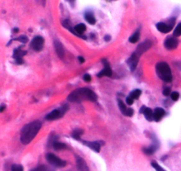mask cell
I'll use <instances>...</instances> for the list:
<instances>
[{
	"instance_id": "cell-1",
	"label": "cell",
	"mask_w": 181,
	"mask_h": 171,
	"mask_svg": "<svg viewBox=\"0 0 181 171\" xmlns=\"http://www.w3.org/2000/svg\"><path fill=\"white\" fill-rule=\"evenodd\" d=\"M41 126L42 124L39 121H34L24 126L20 131V142L23 145L29 144L39 132Z\"/></svg>"
},
{
	"instance_id": "cell-2",
	"label": "cell",
	"mask_w": 181,
	"mask_h": 171,
	"mask_svg": "<svg viewBox=\"0 0 181 171\" xmlns=\"http://www.w3.org/2000/svg\"><path fill=\"white\" fill-rule=\"evenodd\" d=\"M67 99L71 102H81L84 100L96 101L97 96L94 91L88 88H80L71 92Z\"/></svg>"
},
{
	"instance_id": "cell-3",
	"label": "cell",
	"mask_w": 181,
	"mask_h": 171,
	"mask_svg": "<svg viewBox=\"0 0 181 171\" xmlns=\"http://www.w3.org/2000/svg\"><path fill=\"white\" fill-rule=\"evenodd\" d=\"M156 74H157L160 79H162L164 82H167V83H170L172 81L171 71H170V67L167 63H157L156 66Z\"/></svg>"
},
{
	"instance_id": "cell-4",
	"label": "cell",
	"mask_w": 181,
	"mask_h": 171,
	"mask_svg": "<svg viewBox=\"0 0 181 171\" xmlns=\"http://www.w3.org/2000/svg\"><path fill=\"white\" fill-rule=\"evenodd\" d=\"M46 160H48V162L51 165L57 167V168H63L66 165V162L64 161L61 159H59L56 155L53 154H46Z\"/></svg>"
},
{
	"instance_id": "cell-5",
	"label": "cell",
	"mask_w": 181,
	"mask_h": 171,
	"mask_svg": "<svg viewBox=\"0 0 181 171\" xmlns=\"http://www.w3.org/2000/svg\"><path fill=\"white\" fill-rule=\"evenodd\" d=\"M44 45V39L42 36H35L31 42V48L35 51H40L43 50V47Z\"/></svg>"
},
{
	"instance_id": "cell-6",
	"label": "cell",
	"mask_w": 181,
	"mask_h": 171,
	"mask_svg": "<svg viewBox=\"0 0 181 171\" xmlns=\"http://www.w3.org/2000/svg\"><path fill=\"white\" fill-rule=\"evenodd\" d=\"M151 46H152V42H151V41L150 40L144 41L143 43H142L141 45H138V47H137V49H136L135 51V53H137L139 56H141V55H142L144 52H146L149 48H151Z\"/></svg>"
},
{
	"instance_id": "cell-7",
	"label": "cell",
	"mask_w": 181,
	"mask_h": 171,
	"mask_svg": "<svg viewBox=\"0 0 181 171\" xmlns=\"http://www.w3.org/2000/svg\"><path fill=\"white\" fill-rule=\"evenodd\" d=\"M178 45H179V40L176 38V36H170V37L166 38V40L164 42V46L168 50L175 49V48H177Z\"/></svg>"
},
{
	"instance_id": "cell-8",
	"label": "cell",
	"mask_w": 181,
	"mask_h": 171,
	"mask_svg": "<svg viewBox=\"0 0 181 171\" xmlns=\"http://www.w3.org/2000/svg\"><path fill=\"white\" fill-rule=\"evenodd\" d=\"M174 21H175V20L172 19V21H171L170 25L164 22L157 23L156 24V29H158L160 32H162V33H169L171 30V29H172L173 25H174Z\"/></svg>"
},
{
	"instance_id": "cell-9",
	"label": "cell",
	"mask_w": 181,
	"mask_h": 171,
	"mask_svg": "<svg viewBox=\"0 0 181 171\" xmlns=\"http://www.w3.org/2000/svg\"><path fill=\"white\" fill-rule=\"evenodd\" d=\"M65 113V109L63 110L62 108L60 109H55L52 112H51L49 114H47L46 116V120L47 121H54L58 119L59 117H61L63 114Z\"/></svg>"
},
{
	"instance_id": "cell-10",
	"label": "cell",
	"mask_w": 181,
	"mask_h": 171,
	"mask_svg": "<svg viewBox=\"0 0 181 171\" xmlns=\"http://www.w3.org/2000/svg\"><path fill=\"white\" fill-rule=\"evenodd\" d=\"M139 57H140V56H139L137 53L134 52V53L128 59L127 64H128V66H129V68H130L131 71L135 70L136 67H137V65H138V62H139Z\"/></svg>"
},
{
	"instance_id": "cell-11",
	"label": "cell",
	"mask_w": 181,
	"mask_h": 171,
	"mask_svg": "<svg viewBox=\"0 0 181 171\" xmlns=\"http://www.w3.org/2000/svg\"><path fill=\"white\" fill-rule=\"evenodd\" d=\"M118 102H119V110H120V112H121L122 114H124V115H125V116H133V109L127 108L126 106L123 103V101L120 100V99L118 100Z\"/></svg>"
},
{
	"instance_id": "cell-12",
	"label": "cell",
	"mask_w": 181,
	"mask_h": 171,
	"mask_svg": "<svg viewBox=\"0 0 181 171\" xmlns=\"http://www.w3.org/2000/svg\"><path fill=\"white\" fill-rule=\"evenodd\" d=\"M103 61V65H104V68L102 69V71L97 74L98 77H102V76H111L112 74V71H111V69L109 65V63L106 61V60H102Z\"/></svg>"
},
{
	"instance_id": "cell-13",
	"label": "cell",
	"mask_w": 181,
	"mask_h": 171,
	"mask_svg": "<svg viewBox=\"0 0 181 171\" xmlns=\"http://www.w3.org/2000/svg\"><path fill=\"white\" fill-rule=\"evenodd\" d=\"M76 166H77L78 171H89V169L87 165L86 161L80 157L76 158Z\"/></svg>"
},
{
	"instance_id": "cell-14",
	"label": "cell",
	"mask_w": 181,
	"mask_h": 171,
	"mask_svg": "<svg viewBox=\"0 0 181 171\" xmlns=\"http://www.w3.org/2000/svg\"><path fill=\"white\" fill-rule=\"evenodd\" d=\"M140 113L144 114V115H145V118H146L147 121H151L154 120V112H153L150 108L143 107L141 108V110H140Z\"/></svg>"
},
{
	"instance_id": "cell-15",
	"label": "cell",
	"mask_w": 181,
	"mask_h": 171,
	"mask_svg": "<svg viewBox=\"0 0 181 171\" xmlns=\"http://www.w3.org/2000/svg\"><path fill=\"white\" fill-rule=\"evenodd\" d=\"M54 45H55V50H56V52L58 55L59 58H64L65 56V51H64V47H63L62 44L59 42L58 40L54 41Z\"/></svg>"
},
{
	"instance_id": "cell-16",
	"label": "cell",
	"mask_w": 181,
	"mask_h": 171,
	"mask_svg": "<svg viewBox=\"0 0 181 171\" xmlns=\"http://www.w3.org/2000/svg\"><path fill=\"white\" fill-rule=\"evenodd\" d=\"M83 144L88 145V147L92 150H94L96 153H99L100 152V149H101V145L99 141H95V142H88V141H83Z\"/></svg>"
},
{
	"instance_id": "cell-17",
	"label": "cell",
	"mask_w": 181,
	"mask_h": 171,
	"mask_svg": "<svg viewBox=\"0 0 181 171\" xmlns=\"http://www.w3.org/2000/svg\"><path fill=\"white\" fill-rule=\"evenodd\" d=\"M164 114H165V111H164V109L160 108V107L156 108L155 111H154V121H159L163 118V116H164Z\"/></svg>"
},
{
	"instance_id": "cell-18",
	"label": "cell",
	"mask_w": 181,
	"mask_h": 171,
	"mask_svg": "<svg viewBox=\"0 0 181 171\" xmlns=\"http://www.w3.org/2000/svg\"><path fill=\"white\" fill-rule=\"evenodd\" d=\"M26 53H27V52L25 51H21L20 49H17L16 51H14V53H13V57L15 58L16 61H17L19 64H22L23 59L21 58H22Z\"/></svg>"
},
{
	"instance_id": "cell-19",
	"label": "cell",
	"mask_w": 181,
	"mask_h": 171,
	"mask_svg": "<svg viewBox=\"0 0 181 171\" xmlns=\"http://www.w3.org/2000/svg\"><path fill=\"white\" fill-rule=\"evenodd\" d=\"M86 30V26L84 24L80 23L78 24L74 27V32L76 35H81L83 34V32Z\"/></svg>"
},
{
	"instance_id": "cell-20",
	"label": "cell",
	"mask_w": 181,
	"mask_h": 171,
	"mask_svg": "<svg viewBox=\"0 0 181 171\" xmlns=\"http://www.w3.org/2000/svg\"><path fill=\"white\" fill-rule=\"evenodd\" d=\"M139 39H140V30H137L136 32L133 33V35L132 36H130L129 41H130V43H132V44H134L137 41H139Z\"/></svg>"
},
{
	"instance_id": "cell-21",
	"label": "cell",
	"mask_w": 181,
	"mask_h": 171,
	"mask_svg": "<svg viewBox=\"0 0 181 171\" xmlns=\"http://www.w3.org/2000/svg\"><path fill=\"white\" fill-rule=\"evenodd\" d=\"M85 19L89 24H95L96 23V18L94 17V15L92 13H90V12H87L86 13Z\"/></svg>"
},
{
	"instance_id": "cell-22",
	"label": "cell",
	"mask_w": 181,
	"mask_h": 171,
	"mask_svg": "<svg viewBox=\"0 0 181 171\" xmlns=\"http://www.w3.org/2000/svg\"><path fill=\"white\" fill-rule=\"evenodd\" d=\"M82 133H83V131H82V130L77 129V130H75V131H73L72 136H73V137H74L75 139L80 140V136L82 135Z\"/></svg>"
},
{
	"instance_id": "cell-23",
	"label": "cell",
	"mask_w": 181,
	"mask_h": 171,
	"mask_svg": "<svg viewBox=\"0 0 181 171\" xmlns=\"http://www.w3.org/2000/svg\"><path fill=\"white\" fill-rule=\"evenodd\" d=\"M141 94H142V91H140V90H134V91L131 92L129 97H132L133 99H138L139 97L141 96Z\"/></svg>"
},
{
	"instance_id": "cell-24",
	"label": "cell",
	"mask_w": 181,
	"mask_h": 171,
	"mask_svg": "<svg viewBox=\"0 0 181 171\" xmlns=\"http://www.w3.org/2000/svg\"><path fill=\"white\" fill-rule=\"evenodd\" d=\"M53 147H54L55 150L59 151V150H63V149L66 148V145L65 144H63V143L55 142L54 144H53Z\"/></svg>"
},
{
	"instance_id": "cell-25",
	"label": "cell",
	"mask_w": 181,
	"mask_h": 171,
	"mask_svg": "<svg viewBox=\"0 0 181 171\" xmlns=\"http://www.w3.org/2000/svg\"><path fill=\"white\" fill-rule=\"evenodd\" d=\"M32 171H54L52 169H51L50 167H47L45 165H41L39 167H37L36 169H34V170Z\"/></svg>"
},
{
	"instance_id": "cell-26",
	"label": "cell",
	"mask_w": 181,
	"mask_h": 171,
	"mask_svg": "<svg viewBox=\"0 0 181 171\" xmlns=\"http://www.w3.org/2000/svg\"><path fill=\"white\" fill-rule=\"evenodd\" d=\"M156 150V147L155 145H152L150 147H147V148L143 149V152L146 154H148V155H151L152 154H154V152Z\"/></svg>"
},
{
	"instance_id": "cell-27",
	"label": "cell",
	"mask_w": 181,
	"mask_h": 171,
	"mask_svg": "<svg viewBox=\"0 0 181 171\" xmlns=\"http://www.w3.org/2000/svg\"><path fill=\"white\" fill-rule=\"evenodd\" d=\"M173 35H174V36H181V23L177 25L175 30L173 32Z\"/></svg>"
},
{
	"instance_id": "cell-28",
	"label": "cell",
	"mask_w": 181,
	"mask_h": 171,
	"mask_svg": "<svg viewBox=\"0 0 181 171\" xmlns=\"http://www.w3.org/2000/svg\"><path fill=\"white\" fill-rule=\"evenodd\" d=\"M11 171H23V167L21 165H12L11 167Z\"/></svg>"
},
{
	"instance_id": "cell-29",
	"label": "cell",
	"mask_w": 181,
	"mask_h": 171,
	"mask_svg": "<svg viewBox=\"0 0 181 171\" xmlns=\"http://www.w3.org/2000/svg\"><path fill=\"white\" fill-rule=\"evenodd\" d=\"M151 165H152L153 168L156 169V171H165L162 167H160V166H159L157 163H156V162H152Z\"/></svg>"
},
{
	"instance_id": "cell-30",
	"label": "cell",
	"mask_w": 181,
	"mask_h": 171,
	"mask_svg": "<svg viewBox=\"0 0 181 171\" xmlns=\"http://www.w3.org/2000/svg\"><path fill=\"white\" fill-rule=\"evenodd\" d=\"M170 97H171V99H172L173 101H177V100L179 99V94L178 92H172V93L170 94Z\"/></svg>"
},
{
	"instance_id": "cell-31",
	"label": "cell",
	"mask_w": 181,
	"mask_h": 171,
	"mask_svg": "<svg viewBox=\"0 0 181 171\" xmlns=\"http://www.w3.org/2000/svg\"><path fill=\"white\" fill-rule=\"evenodd\" d=\"M163 93H164V96H170V89L169 87H165L164 89V91H163Z\"/></svg>"
},
{
	"instance_id": "cell-32",
	"label": "cell",
	"mask_w": 181,
	"mask_h": 171,
	"mask_svg": "<svg viewBox=\"0 0 181 171\" xmlns=\"http://www.w3.org/2000/svg\"><path fill=\"white\" fill-rule=\"evenodd\" d=\"M83 80L86 82H90L91 81V76L88 74H86L83 75Z\"/></svg>"
},
{
	"instance_id": "cell-33",
	"label": "cell",
	"mask_w": 181,
	"mask_h": 171,
	"mask_svg": "<svg viewBox=\"0 0 181 171\" xmlns=\"http://www.w3.org/2000/svg\"><path fill=\"white\" fill-rule=\"evenodd\" d=\"M17 40H20V42H22V43H26V42L28 41V38H27L25 36H20V37H18Z\"/></svg>"
},
{
	"instance_id": "cell-34",
	"label": "cell",
	"mask_w": 181,
	"mask_h": 171,
	"mask_svg": "<svg viewBox=\"0 0 181 171\" xmlns=\"http://www.w3.org/2000/svg\"><path fill=\"white\" fill-rule=\"evenodd\" d=\"M126 103H127V105H132L133 103V99L132 97H127V98H126Z\"/></svg>"
},
{
	"instance_id": "cell-35",
	"label": "cell",
	"mask_w": 181,
	"mask_h": 171,
	"mask_svg": "<svg viewBox=\"0 0 181 171\" xmlns=\"http://www.w3.org/2000/svg\"><path fill=\"white\" fill-rule=\"evenodd\" d=\"M78 59H79V62L80 63H83L84 61H85V59H83L82 57H80V56H79V57H78Z\"/></svg>"
},
{
	"instance_id": "cell-36",
	"label": "cell",
	"mask_w": 181,
	"mask_h": 171,
	"mask_svg": "<svg viewBox=\"0 0 181 171\" xmlns=\"http://www.w3.org/2000/svg\"><path fill=\"white\" fill-rule=\"evenodd\" d=\"M105 40H110V36H105Z\"/></svg>"
},
{
	"instance_id": "cell-37",
	"label": "cell",
	"mask_w": 181,
	"mask_h": 171,
	"mask_svg": "<svg viewBox=\"0 0 181 171\" xmlns=\"http://www.w3.org/2000/svg\"><path fill=\"white\" fill-rule=\"evenodd\" d=\"M70 1H73V0H70Z\"/></svg>"
}]
</instances>
